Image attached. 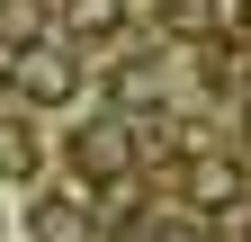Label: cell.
<instances>
[{
	"label": "cell",
	"instance_id": "obj_1",
	"mask_svg": "<svg viewBox=\"0 0 251 242\" xmlns=\"http://www.w3.org/2000/svg\"><path fill=\"white\" fill-rule=\"evenodd\" d=\"M18 90L27 99H72V54H54V45H27V63H18Z\"/></svg>",
	"mask_w": 251,
	"mask_h": 242
},
{
	"label": "cell",
	"instance_id": "obj_2",
	"mask_svg": "<svg viewBox=\"0 0 251 242\" xmlns=\"http://www.w3.org/2000/svg\"><path fill=\"white\" fill-rule=\"evenodd\" d=\"M188 206H198V216H225V206H242V170L198 162V170H188Z\"/></svg>",
	"mask_w": 251,
	"mask_h": 242
},
{
	"label": "cell",
	"instance_id": "obj_3",
	"mask_svg": "<svg viewBox=\"0 0 251 242\" xmlns=\"http://www.w3.org/2000/svg\"><path fill=\"white\" fill-rule=\"evenodd\" d=\"M36 242H90V216L63 206V197H45V206H36Z\"/></svg>",
	"mask_w": 251,
	"mask_h": 242
},
{
	"label": "cell",
	"instance_id": "obj_4",
	"mask_svg": "<svg viewBox=\"0 0 251 242\" xmlns=\"http://www.w3.org/2000/svg\"><path fill=\"white\" fill-rule=\"evenodd\" d=\"M81 162H90V170H126V135H117V126H90V135H81Z\"/></svg>",
	"mask_w": 251,
	"mask_h": 242
},
{
	"label": "cell",
	"instance_id": "obj_5",
	"mask_svg": "<svg viewBox=\"0 0 251 242\" xmlns=\"http://www.w3.org/2000/svg\"><path fill=\"white\" fill-rule=\"evenodd\" d=\"M117 0H72V27H81V36H117Z\"/></svg>",
	"mask_w": 251,
	"mask_h": 242
},
{
	"label": "cell",
	"instance_id": "obj_6",
	"mask_svg": "<svg viewBox=\"0 0 251 242\" xmlns=\"http://www.w3.org/2000/svg\"><path fill=\"white\" fill-rule=\"evenodd\" d=\"M0 27L9 36H36V0H0Z\"/></svg>",
	"mask_w": 251,
	"mask_h": 242
},
{
	"label": "cell",
	"instance_id": "obj_7",
	"mask_svg": "<svg viewBox=\"0 0 251 242\" xmlns=\"http://www.w3.org/2000/svg\"><path fill=\"white\" fill-rule=\"evenodd\" d=\"M152 242H198V233H179V224H162V233H152Z\"/></svg>",
	"mask_w": 251,
	"mask_h": 242
},
{
	"label": "cell",
	"instance_id": "obj_8",
	"mask_svg": "<svg viewBox=\"0 0 251 242\" xmlns=\"http://www.w3.org/2000/svg\"><path fill=\"white\" fill-rule=\"evenodd\" d=\"M242 27H251V0H242Z\"/></svg>",
	"mask_w": 251,
	"mask_h": 242
}]
</instances>
